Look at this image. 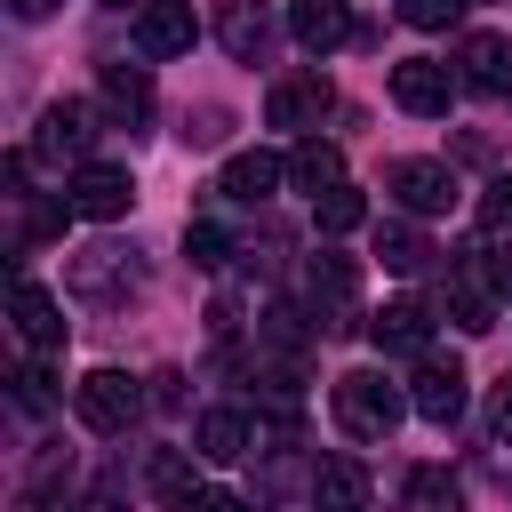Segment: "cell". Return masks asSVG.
<instances>
[{
  "instance_id": "cell-1",
  "label": "cell",
  "mask_w": 512,
  "mask_h": 512,
  "mask_svg": "<svg viewBox=\"0 0 512 512\" xmlns=\"http://www.w3.org/2000/svg\"><path fill=\"white\" fill-rule=\"evenodd\" d=\"M400 392L376 376V368H352V376H336V424L352 432V440H392V424H400Z\"/></svg>"
},
{
  "instance_id": "cell-2",
  "label": "cell",
  "mask_w": 512,
  "mask_h": 512,
  "mask_svg": "<svg viewBox=\"0 0 512 512\" xmlns=\"http://www.w3.org/2000/svg\"><path fill=\"white\" fill-rule=\"evenodd\" d=\"M384 192H392L408 216H448L464 184H456L448 160H392V168H384Z\"/></svg>"
},
{
  "instance_id": "cell-3",
  "label": "cell",
  "mask_w": 512,
  "mask_h": 512,
  "mask_svg": "<svg viewBox=\"0 0 512 512\" xmlns=\"http://www.w3.org/2000/svg\"><path fill=\"white\" fill-rule=\"evenodd\" d=\"M72 408H80V424H88V432H128V424H136V408H144V384H136V376H120V368H96V376H80Z\"/></svg>"
},
{
  "instance_id": "cell-4",
  "label": "cell",
  "mask_w": 512,
  "mask_h": 512,
  "mask_svg": "<svg viewBox=\"0 0 512 512\" xmlns=\"http://www.w3.org/2000/svg\"><path fill=\"white\" fill-rule=\"evenodd\" d=\"M456 88H464V80H456L440 56H400V64H392V104L416 112V120H440V112L456 104Z\"/></svg>"
},
{
  "instance_id": "cell-5",
  "label": "cell",
  "mask_w": 512,
  "mask_h": 512,
  "mask_svg": "<svg viewBox=\"0 0 512 512\" xmlns=\"http://www.w3.org/2000/svg\"><path fill=\"white\" fill-rule=\"evenodd\" d=\"M64 200H72V216L112 224V216H128L136 184H128V168H112V160H80V168H72V184H64Z\"/></svg>"
},
{
  "instance_id": "cell-6",
  "label": "cell",
  "mask_w": 512,
  "mask_h": 512,
  "mask_svg": "<svg viewBox=\"0 0 512 512\" xmlns=\"http://www.w3.org/2000/svg\"><path fill=\"white\" fill-rule=\"evenodd\" d=\"M304 288H312V312H320V336H344L352 328V296H360V264L352 256H312V272H304Z\"/></svg>"
},
{
  "instance_id": "cell-7",
  "label": "cell",
  "mask_w": 512,
  "mask_h": 512,
  "mask_svg": "<svg viewBox=\"0 0 512 512\" xmlns=\"http://www.w3.org/2000/svg\"><path fill=\"white\" fill-rule=\"evenodd\" d=\"M192 40H200L192 0H144L136 8V56H184Z\"/></svg>"
},
{
  "instance_id": "cell-8",
  "label": "cell",
  "mask_w": 512,
  "mask_h": 512,
  "mask_svg": "<svg viewBox=\"0 0 512 512\" xmlns=\"http://www.w3.org/2000/svg\"><path fill=\"white\" fill-rule=\"evenodd\" d=\"M368 344L424 360V344H432V304H424V296H392L384 312H368Z\"/></svg>"
},
{
  "instance_id": "cell-9",
  "label": "cell",
  "mask_w": 512,
  "mask_h": 512,
  "mask_svg": "<svg viewBox=\"0 0 512 512\" xmlns=\"http://www.w3.org/2000/svg\"><path fill=\"white\" fill-rule=\"evenodd\" d=\"M328 104H336V88H328L320 72H296V80H272L264 120H272V128H320V120H328Z\"/></svg>"
},
{
  "instance_id": "cell-10",
  "label": "cell",
  "mask_w": 512,
  "mask_h": 512,
  "mask_svg": "<svg viewBox=\"0 0 512 512\" xmlns=\"http://www.w3.org/2000/svg\"><path fill=\"white\" fill-rule=\"evenodd\" d=\"M408 408L424 416V424H456L464 416V368L456 360H416V392H408Z\"/></svg>"
},
{
  "instance_id": "cell-11",
  "label": "cell",
  "mask_w": 512,
  "mask_h": 512,
  "mask_svg": "<svg viewBox=\"0 0 512 512\" xmlns=\"http://www.w3.org/2000/svg\"><path fill=\"white\" fill-rule=\"evenodd\" d=\"M456 80H464L472 96H512V40L472 32V40L456 48Z\"/></svg>"
},
{
  "instance_id": "cell-12",
  "label": "cell",
  "mask_w": 512,
  "mask_h": 512,
  "mask_svg": "<svg viewBox=\"0 0 512 512\" xmlns=\"http://www.w3.org/2000/svg\"><path fill=\"white\" fill-rule=\"evenodd\" d=\"M288 32H296V48L328 56V48L352 40V8H344V0H296V8H288Z\"/></svg>"
},
{
  "instance_id": "cell-13",
  "label": "cell",
  "mask_w": 512,
  "mask_h": 512,
  "mask_svg": "<svg viewBox=\"0 0 512 512\" xmlns=\"http://www.w3.org/2000/svg\"><path fill=\"white\" fill-rule=\"evenodd\" d=\"M288 176V160H272V152H232L224 160V176H216V192L224 200H240V208H256V200H272V184Z\"/></svg>"
},
{
  "instance_id": "cell-14",
  "label": "cell",
  "mask_w": 512,
  "mask_h": 512,
  "mask_svg": "<svg viewBox=\"0 0 512 512\" xmlns=\"http://www.w3.org/2000/svg\"><path fill=\"white\" fill-rule=\"evenodd\" d=\"M216 40H224L240 64H256L264 40H272V16H264L256 0H216Z\"/></svg>"
},
{
  "instance_id": "cell-15",
  "label": "cell",
  "mask_w": 512,
  "mask_h": 512,
  "mask_svg": "<svg viewBox=\"0 0 512 512\" xmlns=\"http://www.w3.org/2000/svg\"><path fill=\"white\" fill-rule=\"evenodd\" d=\"M88 104H48L40 112V136H32V152H48V160H80L88 152Z\"/></svg>"
},
{
  "instance_id": "cell-16",
  "label": "cell",
  "mask_w": 512,
  "mask_h": 512,
  "mask_svg": "<svg viewBox=\"0 0 512 512\" xmlns=\"http://www.w3.org/2000/svg\"><path fill=\"white\" fill-rule=\"evenodd\" d=\"M192 440H200V456H208V464H232V456H248V448H256V424H248L240 408H208V416L192 424Z\"/></svg>"
},
{
  "instance_id": "cell-17",
  "label": "cell",
  "mask_w": 512,
  "mask_h": 512,
  "mask_svg": "<svg viewBox=\"0 0 512 512\" xmlns=\"http://www.w3.org/2000/svg\"><path fill=\"white\" fill-rule=\"evenodd\" d=\"M16 328H24V344H32V352H48V344H64V304H56L48 288L16 280Z\"/></svg>"
},
{
  "instance_id": "cell-18",
  "label": "cell",
  "mask_w": 512,
  "mask_h": 512,
  "mask_svg": "<svg viewBox=\"0 0 512 512\" xmlns=\"http://www.w3.org/2000/svg\"><path fill=\"white\" fill-rule=\"evenodd\" d=\"M120 280H136V264H128L120 248H88V256H72V288H80V296H120Z\"/></svg>"
},
{
  "instance_id": "cell-19",
  "label": "cell",
  "mask_w": 512,
  "mask_h": 512,
  "mask_svg": "<svg viewBox=\"0 0 512 512\" xmlns=\"http://www.w3.org/2000/svg\"><path fill=\"white\" fill-rule=\"evenodd\" d=\"M448 320H456L464 336H480V328H496V296H488V272H464V280L448 288Z\"/></svg>"
},
{
  "instance_id": "cell-20",
  "label": "cell",
  "mask_w": 512,
  "mask_h": 512,
  "mask_svg": "<svg viewBox=\"0 0 512 512\" xmlns=\"http://www.w3.org/2000/svg\"><path fill=\"white\" fill-rule=\"evenodd\" d=\"M104 104H112L120 120H144V112H152V80H144V64H104Z\"/></svg>"
},
{
  "instance_id": "cell-21",
  "label": "cell",
  "mask_w": 512,
  "mask_h": 512,
  "mask_svg": "<svg viewBox=\"0 0 512 512\" xmlns=\"http://www.w3.org/2000/svg\"><path fill=\"white\" fill-rule=\"evenodd\" d=\"M312 496H320V504H368V472H360L352 456H320Z\"/></svg>"
},
{
  "instance_id": "cell-22",
  "label": "cell",
  "mask_w": 512,
  "mask_h": 512,
  "mask_svg": "<svg viewBox=\"0 0 512 512\" xmlns=\"http://www.w3.org/2000/svg\"><path fill=\"white\" fill-rule=\"evenodd\" d=\"M360 216H368V200H360V192H352V184H344V176H336V184H320V192H312V224H320V232H352V224H360Z\"/></svg>"
},
{
  "instance_id": "cell-23",
  "label": "cell",
  "mask_w": 512,
  "mask_h": 512,
  "mask_svg": "<svg viewBox=\"0 0 512 512\" xmlns=\"http://www.w3.org/2000/svg\"><path fill=\"white\" fill-rule=\"evenodd\" d=\"M376 256H384V272H424V264H432V240H424L416 224H384V232H376Z\"/></svg>"
},
{
  "instance_id": "cell-24",
  "label": "cell",
  "mask_w": 512,
  "mask_h": 512,
  "mask_svg": "<svg viewBox=\"0 0 512 512\" xmlns=\"http://www.w3.org/2000/svg\"><path fill=\"white\" fill-rule=\"evenodd\" d=\"M288 176H296L304 192H320V184H336V176H344V152L312 136V144H296V152H288Z\"/></svg>"
},
{
  "instance_id": "cell-25",
  "label": "cell",
  "mask_w": 512,
  "mask_h": 512,
  "mask_svg": "<svg viewBox=\"0 0 512 512\" xmlns=\"http://www.w3.org/2000/svg\"><path fill=\"white\" fill-rule=\"evenodd\" d=\"M184 256H192L200 272H224V264H232V232L200 216V224H184Z\"/></svg>"
},
{
  "instance_id": "cell-26",
  "label": "cell",
  "mask_w": 512,
  "mask_h": 512,
  "mask_svg": "<svg viewBox=\"0 0 512 512\" xmlns=\"http://www.w3.org/2000/svg\"><path fill=\"white\" fill-rule=\"evenodd\" d=\"M152 488H160L168 504H192V496H200V472H192L184 456H152Z\"/></svg>"
},
{
  "instance_id": "cell-27",
  "label": "cell",
  "mask_w": 512,
  "mask_h": 512,
  "mask_svg": "<svg viewBox=\"0 0 512 512\" xmlns=\"http://www.w3.org/2000/svg\"><path fill=\"white\" fill-rule=\"evenodd\" d=\"M400 496H408V504H424V512H456V480H448V472H432V464H424V472H408V488H400Z\"/></svg>"
},
{
  "instance_id": "cell-28",
  "label": "cell",
  "mask_w": 512,
  "mask_h": 512,
  "mask_svg": "<svg viewBox=\"0 0 512 512\" xmlns=\"http://www.w3.org/2000/svg\"><path fill=\"white\" fill-rule=\"evenodd\" d=\"M464 8H472V0H408V8H400V16H408V24H416V32H448V24H456V16H464Z\"/></svg>"
},
{
  "instance_id": "cell-29",
  "label": "cell",
  "mask_w": 512,
  "mask_h": 512,
  "mask_svg": "<svg viewBox=\"0 0 512 512\" xmlns=\"http://www.w3.org/2000/svg\"><path fill=\"white\" fill-rule=\"evenodd\" d=\"M224 128H232V120H224L216 104H200V112H184V144H192V152H208V144H224Z\"/></svg>"
},
{
  "instance_id": "cell-30",
  "label": "cell",
  "mask_w": 512,
  "mask_h": 512,
  "mask_svg": "<svg viewBox=\"0 0 512 512\" xmlns=\"http://www.w3.org/2000/svg\"><path fill=\"white\" fill-rule=\"evenodd\" d=\"M48 400H56V392H48V368H32V360H24V368H16V408H32V416H40Z\"/></svg>"
},
{
  "instance_id": "cell-31",
  "label": "cell",
  "mask_w": 512,
  "mask_h": 512,
  "mask_svg": "<svg viewBox=\"0 0 512 512\" xmlns=\"http://www.w3.org/2000/svg\"><path fill=\"white\" fill-rule=\"evenodd\" d=\"M480 224H488V232H512V176H496V184H488V200H480Z\"/></svg>"
},
{
  "instance_id": "cell-32",
  "label": "cell",
  "mask_w": 512,
  "mask_h": 512,
  "mask_svg": "<svg viewBox=\"0 0 512 512\" xmlns=\"http://www.w3.org/2000/svg\"><path fill=\"white\" fill-rule=\"evenodd\" d=\"M472 256H480L488 288H512V240H496V248H472Z\"/></svg>"
},
{
  "instance_id": "cell-33",
  "label": "cell",
  "mask_w": 512,
  "mask_h": 512,
  "mask_svg": "<svg viewBox=\"0 0 512 512\" xmlns=\"http://www.w3.org/2000/svg\"><path fill=\"white\" fill-rule=\"evenodd\" d=\"M488 432H496V440H512V376L496 384V408H488Z\"/></svg>"
},
{
  "instance_id": "cell-34",
  "label": "cell",
  "mask_w": 512,
  "mask_h": 512,
  "mask_svg": "<svg viewBox=\"0 0 512 512\" xmlns=\"http://www.w3.org/2000/svg\"><path fill=\"white\" fill-rule=\"evenodd\" d=\"M152 400H160V408H176V400H184V376H176V368H160V376H152Z\"/></svg>"
},
{
  "instance_id": "cell-35",
  "label": "cell",
  "mask_w": 512,
  "mask_h": 512,
  "mask_svg": "<svg viewBox=\"0 0 512 512\" xmlns=\"http://www.w3.org/2000/svg\"><path fill=\"white\" fill-rule=\"evenodd\" d=\"M8 8H16L24 24H40V16H56V0H8Z\"/></svg>"
},
{
  "instance_id": "cell-36",
  "label": "cell",
  "mask_w": 512,
  "mask_h": 512,
  "mask_svg": "<svg viewBox=\"0 0 512 512\" xmlns=\"http://www.w3.org/2000/svg\"><path fill=\"white\" fill-rule=\"evenodd\" d=\"M104 8H144V0H104Z\"/></svg>"
}]
</instances>
